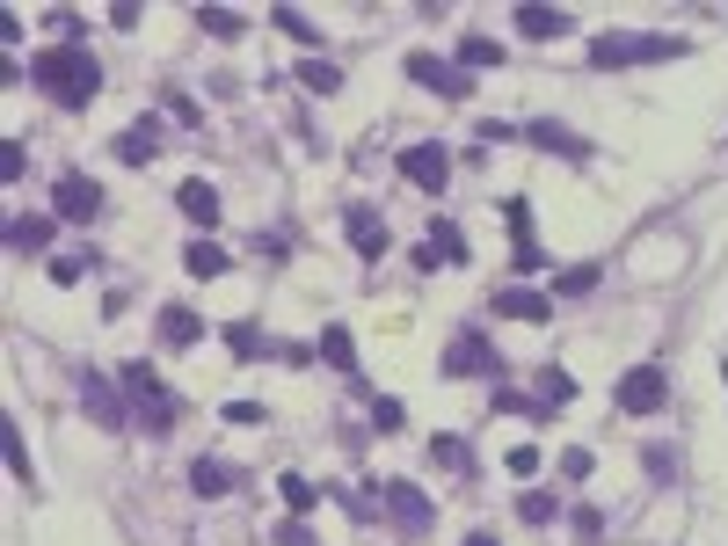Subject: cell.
<instances>
[{
  "label": "cell",
  "instance_id": "6da1fadb",
  "mask_svg": "<svg viewBox=\"0 0 728 546\" xmlns=\"http://www.w3.org/2000/svg\"><path fill=\"white\" fill-rule=\"evenodd\" d=\"M30 81H37V95H44V103H59V109H87L95 95H103V66L87 59V44H81V52H73V44L37 52V59H30Z\"/></svg>",
  "mask_w": 728,
  "mask_h": 546
},
{
  "label": "cell",
  "instance_id": "7a4b0ae2",
  "mask_svg": "<svg viewBox=\"0 0 728 546\" xmlns=\"http://www.w3.org/2000/svg\"><path fill=\"white\" fill-rule=\"evenodd\" d=\"M117 387H124V401H132V416L146 423V438H168L175 430V393L160 387V371H146V357L117 365Z\"/></svg>",
  "mask_w": 728,
  "mask_h": 546
},
{
  "label": "cell",
  "instance_id": "3957f363",
  "mask_svg": "<svg viewBox=\"0 0 728 546\" xmlns=\"http://www.w3.org/2000/svg\"><path fill=\"white\" fill-rule=\"evenodd\" d=\"M656 59H685V36H626V30H605L590 44V66L612 73V66H656Z\"/></svg>",
  "mask_w": 728,
  "mask_h": 546
},
{
  "label": "cell",
  "instance_id": "277c9868",
  "mask_svg": "<svg viewBox=\"0 0 728 546\" xmlns=\"http://www.w3.org/2000/svg\"><path fill=\"white\" fill-rule=\"evenodd\" d=\"M379 511L394 517V532H401V539H423V532L437 525V503L416 489V481H379Z\"/></svg>",
  "mask_w": 728,
  "mask_h": 546
},
{
  "label": "cell",
  "instance_id": "5b68a950",
  "mask_svg": "<svg viewBox=\"0 0 728 546\" xmlns=\"http://www.w3.org/2000/svg\"><path fill=\"white\" fill-rule=\"evenodd\" d=\"M437 371H445V379H481V371H503V357H496V343L467 321V328L445 343V365H437Z\"/></svg>",
  "mask_w": 728,
  "mask_h": 546
},
{
  "label": "cell",
  "instance_id": "8992f818",
  "mask_svg": "<svg viewBox=\"0 0 728 546\" xmlns=\"http://www.w3.org/2000/svg\"><path fill=\"white\" fill-rule=\"evenodd\" d=\"M408 81L430 88V95H445V103H467V95H474L467 66H459V59H437V52H408Z\"/></svg>",
  "mask_w": 728,
  "mask_h": 546
},
{
  "label": "cell",
  "instance_id": "52a82bcc",
  "mask_svg": "<svg viewBox=\"0 0 728 546\" xmlns=\"http://www.w3.org/2000/svg\"><path fill=\"white\" fill-rule=\"evenodd\" d=\"M81 408L103 430H132V401H124V387H110V371H81Z\"/></svg>",
  "mask_w": 728,
  "mask_h": 546
},
{
  "label": "cell",
  "instance_id": "ba28073f",
  "mask_svg": "<svg viewBox=\"0 0 728 546\" xmlns=\"http://www.w3.org/2000/svg\"><path fill=\"white\" fill-rule=\"evenodd\" d=\"M663 401H670V371H663V365H634L620 379V408H626V416H656Z\"/></svg>",
  "mask_w": 728,
  "mask_h": 546
},
{
  "label": "cell",
  "instance_id": "9c48e42d",
  "mask_svg": "<svg viewBox=\"0 0 728 546\" xmlns=\"http://www.w3.org/2000/svg\"><path fill=\"white\" fill-rule=\"evenodd\" d=\"M401 176H408V182H416V190H445V182H451V154H445V146H430V139H423V146H401Z\"/></svg>",
  "mask_w": 728,
  "mask_h": 546
},
{
  "label": "cell",
  "instance_id": "30bf717a",
  "mask_svg": "<svg viewBox=\"0 0 728 546\" xmlns=\"http://www.w3.org/2000/svg\"><path fill=\"white\" fill-rule=\"evenodd\" d=\"M503 219H510V263L532 277V270H547V248L532 241V204L524 197H503Z\"/></svg>",
  "mask_w": 728,
  "mask_h": 546
},
{
  "label": "cell",
  "instance_id": "8fae6325",
  "mask_svg": "<svg viewBox=\"0 0 728 546\" xmlns=\"http://www.w3.org/2000/svg\"><path fill=\"white\" fill-rule=\"evenodd\" d=\"M52 212H59V219H73V227H95V219H103V190H95L87 176H59Z\"/></svg>",
  "mask_w": 728,
  "mask_h": 546
},
{
  "label": "cell",
  "instance_id": "7c38bea8",
  "mask_svg": "<svg viewBox=\"0 0 728 546\" xmlns=\"http://www.w3.org/2000/svg\"><path fill=\"white\" fill-rule=\"evenodd\" d=\"M343 233H350V248H357L364 263H379L386 248H394V233H386V219L372 212V204H350V212H343Z\"/></svg>",
  "mask_w": 728,
  "mask_h": 546
},
{
  "label": "cell",
  "instance_id": "4fadbf2b",
  "mask_svg": "<svg viewBox=\"0 0 728 546\" xmlns=\"http://www.w3.org/2000/svg\"><path fill=\"white\" fill-rule=\"evenodd\" d=\"M437 263H467V233L451 227V219H430V233L416 248V270H437Z\"/></svg>",
  "mask_w": 728,
  "mask_h": 546
},
{
  "label": "cell",
  "instance_id": "5bb4252c",
  "mask_svg": "<svg viewBox=\"0 0 728 546\" xmlns=\"http://www.w3.org/2000/svg\"><path fill=\"white\" fill-rule=\"evenodd\" d=\"M524 146H539V154H561V160H590V139H575L569 124H554V117L524 124Z\"/></svg>",
  "mask_w": 728,
  "mask_h": 546
},
{
  "label": "cell",
  "instance_id": "9a60e30c",
  "mask_svg": "<svg viewBox=\"0 0 728 546\" xmlns=\"http://www.w3.org/2000/svg\"><path fill=\"white\" fill-rule=\"evenodd\" d=\"M52 233H59V212H22V219H8V248H15V255L52 248Z\"/></svg>",
  "mask_w": 728,
  "mask_h": 546
},
{
  "label": "cell",
  "instance_id": "2e32d148",
  "mask_svg": "<svg viewBox=\"0 0 728 546\" xmlns=\"http://www.w3.org/2000/svg\"><path fill=\"white\" fill-rule=\"evenodd\" d=\"M175 204H183V219H190V227H219V190H211V182L205 176H190V182H183V190H175Z\"/></svg>",
  "mask_w": 728,
  "mask_h": 546
},
{
  "label": "cell",
  "instance_id": "e0dca14e",
  "mask_svg": "<svg viewBox=\"0 0 728 546\" xmlns=\"http://www.w3.org/2000/svg\"><path fill=\"white\" fill-rule=\"evenodd\" d=\"M510 22H518V30L532 36V44H554V36H569V30H575V15H569V8H518Z\"/></svg>",
  "mask_w": 728,
  "mask_h": 546
},
{
  "label": "cell",
  "instance_id": "ac0fdd59",
  "mask_svg": "<svg viewBox=\"0 0 728 546\" xmlns=\"http://www.w3.org/2000/svg\"><path fill=\"white\" fill-rule=\"evenodd\" d=\"M241 489V474L233 466H219V459H190V495H205V503H219V495Z\"/></svg>",
  "mask_w": 728,
  "mask_h": 546
},
{
  "label": "cell",
  "instance_id": "d6986e66",
  "mask_svg": "<svg viewBox=\"0 0 728 546\" xmlns=\"http://www.w3.org/2000/svg\"><path fill=\"white\" fill-rule=\"evenodd\" d=\"M0 452H8V474H15V489H30L37 495V459H30V444H22V430L0 416Z\"/></svg>",
  "mask_w": 728,
  "mask_h": 546
},
{
  "label": "cell",
  "instance_id": "ffe728a7",
  "mask_svg": "<svg viewBox=\"0 0 728 546\" xmlns=\"http://www.w3.org/2000/svg\"><path fill=\"white\" fill-rule=\"evenodd\" d=\"M496 314H510V321H524V328H539V321L554 314V300H539V292L510 284V292H496Z\"/></svg>",
  "mask_w": 728,
  "mask_h": 546
},
{
  "label": "cell",
  "instance_id": "44dd1931",
  "mask_svg": "<svg viewBox=\"0 0 728 546\" xmlns=\"http://www.w3.org/2000/svg\"><path fill=\"white\" fill-rule=\"evenodd\" d=\"M160 154V124H132V132H117V160H132V168H146V160Z\"/></svg>",
  "mask_w": 728,
  "mask_h": 546
},
{
  "label": "cell",
  "instance_id": "7402d4cb",
  "mask_svg": "<svg viewBox=\"0 0 728 546\" xmlns=\"http://www.w3.org/2000/svg\"><path fill=\"white\" fill-rule=\"evenodd\" d=\"M197 335H205V321H197L190 306H160V343H168V350H190Z\"/></svg>",
  "mask_w": 728,
  "mask_h": 546
},
{
  "label": "cell",
  "instance_id": "603a6c76",
  "mask_svg": "<svg viewBox=\"0 0 728 546\" xmlns=\"http://www.w3.org/2000/svg\"><path fill=\"white\" fill-rule=\"evenodd\" d=\"M503 44H496V36H481V30H467V36H459V66H467V73H488V66H503Z\"/></svg>",
  "mask_w": 728,
  "mask_h": 546
},
{
  "label": "cell",
  "instance_id": "cb8c5ba5",
  "mask_svg": "<svg viewBox=\"0 0 728 546\" xmlns=\"http://www.w3.org/2000/svg\"><path fill=\"white\" fill-rule=\"evenodd\" d=\"M183 270H190V277H226V248L211 241V233H197V241L183 248Z\"/></svg>",
  "mask_w": 728,
  "mask_h": 546
},
{
  "label": "cell",
  "instance_id": "d4e9b609",
  "mask_svg": "<svg viewBox=\"0 0 728 546\" xmlns=\"http://www.w3.org/2000/svg\"><path fill=\"white\" fill-rule=\"evenodd\" d=\"M321 357H329V365L343 371V379H357V343H350V328H343V321H329V328H321Z\"/></svg>",
  "mask_w": 728,
  "mask_h": 546
},
{
  "label": "cell",
  "instance_id": "484cf974",
  "mask_svg": "<svg viewBox=\"0 0 728 546\" xmlns=\"http://www.w3.org/2000/svg\"><path fill=\"white\" fill-rule=\"evenodd\" d=\"M278 495H284V511H292V517H313V511H321V495H329V489H313L306 474H278Z\"/></svg>",
  "mask_w": 728,
  "mask_h": 546
},
{
  "label": "cell",
  "instance_id": "4316f807",
  "mask_svg": "<svg viewBox=\"0 0 728 546\" xmlns=\"http://www.w3.org/2000/svg\"><path fill=\"white\" fill-rule=\"evenodd\" d=\"M597 284H605V270H597V263H575V270H561V277H554V300H590Z\"/></svg>",
  "mask_w": 728,
  "mask_h": 546
},
{
  "label": "cell",
  "instance_id": "83f0119b",
  "mask_svg": "<svg viewBox=\"0 0 728 546\" xmlns=\"http://www.w3.org/2000/svg\"><path fill=\"white\" fill-rule=\"evenodd\" d=\"M226 350L233 357H278V343H262L256 321H233V328H226Z\"/></svg>",
  "mask_w": 728,
  "mask_h": 546
},
{
  "label": "cell",
  "instance_id": "f1b7e54d",
  "mask_svg": "<svg viewBox=\"0 0 728 546\" xmlns=\"http://www.w3.org/2000/svg\"><path fill=\"white\" fill-rule=\"evenodd\" d=\"M197 22H205V36H219V44H233V36L248 30L241 8H197Z\"/></svg>",
  "mask_w": 728,
  "mask_h": 546
},
{
  "label": "cell",
  "instance_id": "f546056e",
  "mask_svg": "<svg viewBox=\"0 0 728 546\" xmlns=\"http://www.w3.org/2000/svg\"><path fill=\"white\" fill-rule=\"evenodd\" d=\"M518 517H524V525H554V517H561V495H554V489L518 495Z\"/></svg>",
  "mask_w": 728,
  "mask_h": 546
},
{
  "label": "cell",
  "instance_id": "4dcf8cb0",
  "mask_svg": "<svg viewBox=\"0 0 728 546\" xmlns=\"http://www.w3.org/2000/svg\"><path fill=\"white\" fill-rule=\"evenodd\" d=\"M299 88H306V95H335V88H343V73H335L329 59H306V66H299Z\"/></svg>",
  "mask_w": 728,
  "mask_h": 546
},
{
  "label": "cell",
  "instance_id": "1f68e13d",
  "mask_svg": "<svg viewBox=\"0 0 728 546\" xmlns=\"http://www.w3.org/2000/svg\"><path fill=\"white\" fill-rule=\"evenodd\" d=\"M270 22H278L284 36H299V44H313V52H321V22H306L299 8H270Z\"/></svg>",
  "mask_w": 728,
  "mask_h": 546
},
{
  "label": "cell",
  "instance_id": "d6a6232c",
  "mask_svg": "<svg viewBox=\"0 0 728 546\" xmlns=\"http://www.w3.org/2000/svg\"><path fill=\"white\" fill-rule=\"evenodd\" d=\"M539 401H547V408L575 401V379H569V371H561V365H547V371H539Z\"/></svg>",
  "mask_w": 728,
  "mask_h": 546
},
{
  "label": "cell",
  "instance_id": "836d02e7",
  "mask_svg": "<svg viewBox=\"0 0 728 546\" xmlns=\"http://www.w3.org/2000/svg\"><path fill=\"white\" fill-rule=\"evenodd\" d=\"M430 466H451V474H467L474 466V452L459 438H430Z\"/></svg>",
  "mask_w": 728,
  "mask_h": 546
},
{
  "label": "cell",
  "instance_id": "e575fe53",
  "mask_svg": "<svg viewBox=\"0 0 728 546\" xmlns=\"http://www.w3.org/2000/svg\"><path fill=\"white\" fill-rule=\"evenodd\" d=\"M642 466H648V481H663V489L677 481V452H663V444H648V452H642Z\"/></svg>",
  "mask_w": 728,
  "mask_h": 546
},
{
  "label": "cell",
  "instance_id": "d590c367",
  "mask_svg": "<svg viewBox=\"0 0 728 546\" xmlns=\"http://www.w3.org/2000/svg\"><path fill=\"white\" fill-rule=\"evenodd\" d=\"M95 255H52V284H81Z\"/></svg>",
  "mask_w": 728,
  "mask_h": 546
},
{
  "label": "cell",
  "instance_id": "8d00e7d4",
  "mask_svg": "<svg viewBox=\"0 0 728 546\" xmlns=\"http://www.w3.org/2000/svg\"><path fill=\"white\" fill-rule=\"evenodd\" d=\"M561 474H569V481H590V474H597V459H590L583 444H569V452H561Z\"/></svg>",
  "mask_w": 728,
  "mask_h": 546
},
{
  "label": "cell",
  "instance_id": "74e56055",
  "mask_svg": "<svg viewBox=\"0 0 728 546\" xmlns=\"http://www.w3.org/2000/svg\"><path fill=\"white\" fill-rule=\"evenodd\" d=\"M59 30V44H73V52H81V15H73V8H52V15H44Z\"/></svg>",
  "mask_w": 728,
  "mask_h": 546
},
{
  "label": "cell",
  "instance_id": "f35d334b",
  "mask_svg": "<svg viewBox=\"0 0 728 546\" xmlns=\"http://www.w3.org/2000/svg\"><path fill=\"white\" fill-rule=\"evenodd\" d=\"M503 466H510L518 481H532V474H539V444H510V459H503Z\"/></svg>",
  "mask_w": 728,
  "mask_h": 546
},
{
  "label": "cell",
  "instance_id": "ab89813d",
  "mask_svg": "<svg viewBox=\"0 0 728 546\" xmlns=\"http://www.w3.org/2000/svg\"><path fill=\"white\" fill-rule=\"evenodd\" d=\"M569 525H575V539H583V546H597V539H605V511H575Z\"/></svg>",
  "mask_w": 728,
  "mask_h": 546
},
{
  "label": "cell",
  "instance_id": "60d3db41",
  "mask_svg": "<svg viewBox=\"0 0 728 546\" xmlns=\"http://www.w3.org/2000/svg\"><path fill=\"white\" fill-rule=\"evenodd\" d=\"M270 539H278V546H321V539H313V532H306V517H284V525L270 532Z\"/></svg>",
  "mask_w": 728,
  "mask_h": 546
},
{
  "label": "cell",
  "instance_id": "b9f144b4",
  "mask_svg": "<svg viewBox=\"0 0 728 546\" xmlns=\"http://www.w3.org/2000/svg\"><path fill=\"white\" fill-rule=\"evenodd\" d=\"M496 408H510V416H547V401H524V393L496 387Z\"/></svg>",
  "mask_w": 728,
  "mask_h": 546
},
{
  "label": "cell",
  "instance_id": "7bdbcfd3",
  "mask_svg": "<svg viewBox=\"0 0 728 546\" xmlns=\"http://www.w3.org/2000/svg\"><path fill=\"white\" fill-rule=\"evenodd\" d=\"M226 423H270V408L262 401H226Z\"/></svg>",
  "mask_w": 728,
  "mask_h": 546
},
{
  "label": "cell",
  "instance_id": "ee69618b",
  "mask_svg": "<svg viewBox=\"0 0 728 546\" xmlns=\"http://www.w3.org/2000/svg\"><path fill=\"white\" fill-rule=\"evenodd\" d=\"M0 182H22V146L15 139L0 146Z\"/></svg>",
  "mask_w": 728,
  "mask_h": 546
},
{
  "label": "cell",
  "instance_id": "f6af8a7d",
  "mask_svg": "<svg viewBox=\"0 0 728 546\" xmlns=\"http://www.w3.org/2000/svg\"><path fill=\"white\" fill-rule=\"evenodd\" d=\"M168 117H175V124H205V109H197L190 95H168Z\"/></svg>",
  "mask_w": 728,
  "mask_h": 546
},
{
  "label": "cell",
  "instance_id": "bcb514c9",
  "mask_svg": "<svg viewBox=\"0 0 728 546\" xmlns=\"http://www.w3.org/2000/svg\"><path fill=\"white\" fill-rule=\"evenodd\" d=\"M467 546H496V539H488V532H467Z\"/></svg>",
  "mask_w": 728,
  "mask_h": 546
},
{
  "label": "cell",
  "instance_id": "7dc6e473",
  "mask_svg": "<svg viewBox=\"0 0 728 546\" xmlns=\"http://www.w3.org/2000/svg\"><path fill=\"white\" fill-rule=\"evenodd\" d=\"M721 379H728V365H721Z\"/></svg>",
  "mask_w": 728,
  "mask_h": 546
}]
</instances>
